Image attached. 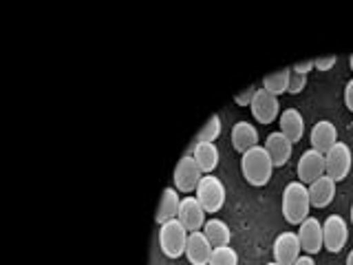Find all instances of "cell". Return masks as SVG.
Segmentation results:
<instances>
[{
    "instance_id": "obj_32",
    "label": "cell",
    "mask_w": 353,
    "mask_h": 265,
    "mask_svg": "<svg viewBox=\"0 0 353 265\" xmlns=\"http://www.w3.org/2000/svg\"><path fill=\"white\" fill-rule=\"evenodd\" d=\"M349 64H351V69H353V55H351V58H349Z\"/></svg>"
},
{
    "instance_id": "obj_9",
    "label": "cell",
    "mask_w": 353,
    "mask_h": 265,
    "mask_svg": "<svg viewBox=\"0 0 353 265\" xmlns=\"http://www.w3.org/2000/svg\"><path fill=\"white\" fill-rule=\"evenodd\" d=\"M250 110H252V115H254V119L259 121V124H272L276 117H281L279 97L268 93L265 88H259V91H256V97H254Z\"/></svg>"
},
{
    "instance_id": "obj_7",
    "label": "cell",
    "mask_w": 353,
    "mask_h": 265,
    "mask_svg": "<svg viewBox=\"0 0 353 265\" xmlns=\"http://www.w3.org/2000/svg\"><path fill=\"white\" fill-rule=\"evenodd\" d=\"M298 181H303L305 186L314 184L318 177L327 175V164H325V155L318 153L316 148H309L301 155V159H298Z\"/></svg>"
},
{
    "instance_id": "obj_25",
    "label": "cell",
    "mask_w": 353,
    "mask_h": 265,
    "mask_svg": "<svg viewBox=\"0 0 353 265\" xmlns=\"http://www.w3.org/2000/svg\"><path fill=\"white\" fill-rule=\"evenodd\" d=\"M305 86H307V75L292 71V73H290V86H287V93L298 95Z\"/></svg>"
},
{
    "instance_id": "obj_30",
    "label": "cell",
    "mask_w": 353,
    "mask_h": 265,
    "mask_svg": "<svg viewBox=\"0 0 353 265\" xmlns=\"http://www.w3.org/2000/svg\"><path fill=\"white\" fill-rule=\"evenodd\" d=\"M292 265H316V261L312 254H305V257H298Z\"/></svg>"
},
{
    "instance_id": "obj_29",
    "label": "cell",
    "mask_w": 353,
    "mask_h": 265,
    "mask_svg": "<svg viewBox=\"0 0 353 265\" xmlns=\"http://www.w3.org/2000/svg\"><path fill=\"white\" fill-rule=\"evenodd\" d=\"M314 69V60H307V62H298V64H294L292 66V71H296V73H303V75H307L309 71Z\"/></svg>"
},
{
    "instance_id": "obj_22",
    "label": "cell",
    "mask_w": 353,
    "mask_h": 265,
    "mask_svg": "<svg viewBox=\"0 0 353 265\" xmlns=\"http://www.w3.org/2000/svg\"><path fill=\"white\" fill-rule=\"evenodd\" d=\"M290 73H292V69H283L279 73H272L268 77H263V88L276 97L287 93V86H290Z\"/></svg>"
},
{
    "instance_id": "obj_15",
    "label": "cell",
    "mask_w": 353,
    "mask_h": 265,
    "mask_svg": "<svg viewBox=\"0 0 353 265\" xmlns=\"http://www.w3.org/2000/svg\"><path fill=\"white\" fill-rule=\"evenodd\" d=\"M188 155H192L196 159L199 168L203 170V175H212L214 168L219 166V148L214 141H194Z\"/></svg>"
},
{
    "instance_id": "obj_6",
    "label": "cell",
    "mask_w": 353,
    "mask_h": 265,
    "mask_svg": "<svg viewBox=\"0 0 353 265\" xmlns=\"http://www.w3.org/2000/svg\"><path fill=\"white\" fill-rule=\"evenodd\" d=\"M172 179H174V188L179 193H194L199 181L203 179V170L199 168V164L192 155H183L179 164H176Z\"/></svg>"
},
{
    "instance_id": "obj_3",
    "label": "cell",
    "mask_w": 353,
    "mask_h": 265,
    "mask_svg": "<svg viewBox=\"0 0 353 265\" xmlns=\"http://www.w3.org/2000/svg\"><path fill=\"white\" fill-rule=\"evenodd\" d=\"M188 237H190V232L185 230L181 221L170 219L159 228V248L168 259H179L181 254H185Z\"/></svg>"
},
{
    "instance_id": "obj_10",
    "label": "cell",
    "mask_w": 353,
    "mask_h": 265,
    "mask_svg": "<svg viewBox=\"0 0 353 265\" xmlns=\"http://www.w3.org/2000/svg\"><path fill=\"white\" fill-rule=\"evenodd\" d=\"M301 239L298 232H281L274 241V261L281 265H292L301 257Z\"/></svg>"
},
{
    "instance_id": "obj_18",
    "label": "cell",
    "mask_w": 353,
    "mask_h": 265,
    "mask_svg": "<svg viewBox=\"0 0 353 265\" xmlns=\"http://www.w3.org/2000/svg\"><path fill=\"white\" fill-rule=\"evenodd\" d=\"M232 146H234L241 155L248 153L250 148L259 146V130L250 121H236L232 126Z\"/></svg>"
},
{
    "instance_id": "obj_21",
    "label": "cell",
    "mask_w": 353,
    "mask_h": 265,
    "mask_svg": "<svg viewBox=\"0 0 353 265\" xmlns=\"http://www.w3.org/2000/svg\"><path fill=\"white\" fill-rule=\"evenodd\" d=\"M203 232H205L208 241L212 243L214 248L230 246V241H232L230 226L225 224V221H221V219H208L205 226H203Z\"/></svg>"
},
{
    "instance_id": "obj_20",
    "label": "cell",
    "mask_w": 353,
    "mask_h": 265,
    "mask_svg": "<svg viewBox=\"0 0 353 265\" xmlns=\"http://www.w3.org/2000/svg\"><path fill=\"white\" fill-rule=\"evenodd\" d=\"M179 206H181V197L176 195V188H165L161 195L159 208H157V215H154V221L161 226L165 221L176 219V215H179Z\"/></svg>"
},
{
    "instance_id": "obj_26",
    "label": "cell",
    "mask_w": 353,
    "mask_h": 265,
    "mask_svg": "<svg viewBox=\"0 0 353 265\" xmlns=\"http://www.w3.org/2000/svg\"><path fill=\"white\" fill-rule=\"evenodd\" d=\"M256 91L259 88L256 86H250L248 91H243V93H239V95H234V102L239 104V106H252V102H254V97H256Z\"/></svg>"
},
{
    "instance_id": "obj_8",
    "label": "cell",
    "mask_w": 353,
    "mask_h": 265,
    "mask_svg": "<svg viewBox=\"0 0 353 265\" xmlns=\"http://www.w3.org/2000/svg\"><path fill=\"white\" fill-rule=\"evenodd\" d=\"M323 237H325V248L329 252H334V254L342 252V248L347 246V239H349L347 221L340 215H329L323 224Z\"/></svg>"
},
{
    "instance_id": "obj_2",
    "label": "cell",
    "mask_w": 353,
    "mask_h": 265,
    "mask_svg": "<svg viewBox=\"0 0 353 265\" xmlns=\"http://www.w3.org/2000/svg\"><path fill=\"white\" fill-rule=\"evenodd\" d=\"M312 210V199H309V188L303 181H290L283 190V217L287 224L301 226L309 217Z\"/></svg>"
},
{
    "instance_id": "obj_13",
    "label": "cell",
    "mask_w": 353,
    "mask_h": 265,
    "mask_svg": "<svg viewBox=\"0 0 353 265\" xmlns=\"http://www.w3.org/2000/svg\"><path fill=\"white\" fill-rule=\"evenodd\" d=\"M212 250H214V246L208 241L203 230L190 232V237H188V246H185V257L192 265H208L210 257H212Z\"/></svg>"
},
{
    "instance_id": "obj_4",
    "label": "cell",
    "mask_w": 353,
    "mask_h": 265,
    "mask_svg": "<svg viewBox=\"0 0 353 265\" xmlns=\"http://www.w3.org/2000/svg\"><path fill=\"white\" fill-rule=\"evenodd\" d=\"M194 197L199 199V204L203 206L205 213H219L225 204V186L223 181L214 175H203V179L199 181Z\"/></svg>"
},
{
    "instance_id": "obj_17",
    "label": "cell",
    "mask_w": 353,
    "mask_h": 265,
    "mask_svg": "<svg viewBox=\"0 0 353 265\" xmlns=\"http://www.w3.org/2000/svg\"><path fill=\"white\" fill-rule=\"evenodd\" d=\"M307 188H309V199H312V208H327L336 197V181L329 175L318 177Z\"/></svg>"
},
{
    "instance_id": "obj_34",
    "label": "cell",
    "mask_w": 353,
    "mask_h": 265,
    "mask_svg": "<svg viewBox=\"0 0 353 265\" xmlns=\"http://www.w3.org/2000/svg\"><path fill=\"white\" fill-rule=\"evenodd\" d=\"M268 265H281V263H276V261H272V263H268Z\"/></svg>"
},
{
    "instance_id": "obj_33",
    "label": "cell",
    "mask_w": 353,
    "mask_h": 265,
    "mask_svg": "<svg viewBox=\"0 0 353 265\" xmlns=\"http://www.w3.org/2000/svg\"><path fill=\"white\" fill-rule=\"evenodd\" d=\"M351 224H353V204H351Z\"/></svg>"
},
{
    "instance_id": "obj_27",
    "label": "cell",
    "mask_w": 353,
    "mask_h": 265,
    "mask_svg": "<svg viewBox=\"0 0 353 265\" xmlns=\"http://www.w3.org/2000/svg\"><path fill=\"white\" fill-rule=\"evenodd\" d=\"M336 62H338L336 55H329V58H318V60H314V69H318V71H329V69H334Z\"/></svg>"
},
{
    "instance_id": "obj_31",
    "label": "cell",
    "mask_w": 353,
    "mask_h": 265,
    "mask_svg": "<svg viewBox=\"0 0 353 265\" xmlns=\"http://www.w3.org/2000/svg\"><path fill=\"white\" fill-rule=\"evenodd\" d=\"M347 265H353V250L347 254Z\"/></svg>"
},
{
    "instance_id": "obj_19",
    "label": "cell",
    "mask_w": 353,
    "mask_h": 265,
    "mask_svg": "<svg viewBox=\"0 0 353 265\" xmlns=\"http://www.w3.org/2000/svg\"><path fill=\"white\" fill-rule=\"evenodd\" d=\"M281 132L290 139L292 144L301 141L303 139V132H305V119L301 115L298 108H285L281 113Z\"/></svg>"
},
{
    "instance_id": "obj_16",
    "label": "cell",
    "mask_w": 353,
    "mask_h": 265,
    "mask_svg": "<svg viewBox=\"0 0 353 265\" xmlns=\"http://www.w3.org/2000/svg\"><path fill=\"white\" fill-rule=\"evenodd\" d=\"M265 148H268L270 157L274 161V168H276V166H285L287 161H290L294 144L287 139L281 130H276V132H270L268 139H265Z\"/></svg>"
},
{
    "instance_id": "obj_23",
    "label": "cell",
    "mask_w": 353,
    "mask_h": 265,
    "mask_svg": "<svg viewBox=\"0 0 353 265\" xmlns=\"http://www.w3.org/2000/svg\"><path fill=\"white\" fill-rule=\"evenodd\" d=\"M208 265H239V254L230 246H219L212 250V257H210Z\"/></svg>"
},
{
    "instance_id": "obj_1",
    "label": "cell",
    "mask_w": 353,
    "mask_h": 265,
    "mask_svg": "<svg viewBox=\"0 0 353 265\" xmlns=\"http://www.w3.org/2000/svg\"><path fill=\"white\" fill-rule=\"evenodd\" d=\"M241 173L245 177V181L250 186H265L270 184L272 173H274V161L270 157V153L265 146H254L248 153L241 155Z\"/></svg>"
},
{
    "instance_id": "obj_12",
    "label": "cell",
    "mask_w": 353,
    "mask_h": 265,
    "mask_svg": "<svg viewBox=\"0 0 353 265\" xmlns=\"http://www.w3.org/2000/svg\"><path fill=\"white\" fill-rule=\"evenodd\" d=\"M176 219H179L181 224L185 226L188 232L203 230V226H205V210H203L201 204H199L196 197H183Z\"/></svg>"
},
{
    "instance_id": "obj_5",
    "label": "cell",
    "mask_w": 353,
    "mask_h": 265,
    "mask_svg": "<svg viewBox=\"0 0 353 265\" xmlns=\"http://www.w3.org/2000/svg\"><path fill=\"white\" fill-rule=\"evenodd\" d=\"M325 164H327V175L336 184L342 181V179H347L349 173H351V166H353L351 148L347 146L345 141H338L336 146L325 155Z\"/></svg>"
},
{
    "instance_id": "obj_14",
    "label": "cell",
    "mask_w": 353,
    "mask_h": 265,
    "mask_svg": "<svg viewBox=\"0 0 353 265\" xmlns=\"http://www.w3.org/2000/svg\"><path fill=\"white\" fill-rule=\"evenodd\" d=\"M309 141H312V148H316L318 153L327 155L331 148L338 144V128L334 121L329 119H320L314 124L312 135H309Z\"/></svg>"
},
{
    "instance_id": "obj_24",
    "label": "cell",
    "mask_w": 353,
    "mask_h": 265,
    "mask_svg": "<svg viewBox=\"0 0 353 265\" xmlns=\"http://www.w3.org/2000/svg\"><path fill=\"white\" fill-rule=\"evenodd\" d=\"M219 135H221V117L212 115L205 121V126L199 130V135H196L194 141H216Z\"/></svg>"
},
{
    "instance_id": "obj_11",
    "label": "cell",
    "mask_w": 353,
    "mask_h": 265,
    "mask_svg": "<svg viewBox=\"0 0 353 265\" xmlns=\"http://www.w3.org/2000/svg\"><path fill=\"white\" fill-rule=\"evenodd\" d=\"M298 239H301V248L314 257V254H318L320 250L325 248L323 224H320V221L314 219V217H307L301 224V230H298Z\"/></svg>"
},
{
    "instance_id": "obj_28",
    "label": "cell",
    "mask_w": 353,
    "mask_h": 265,
    "mask_svg": "<svg viewBox=\"0 0 353 265\" xmlns=\"http://www.w3.org/2000/svg\"><path fill=\"white\" fill-rule=\"evenodd\" d=\"M345 104H347V108L353 113V77L347 82V86H345Z\"/></svg>"
}]
</instances>
